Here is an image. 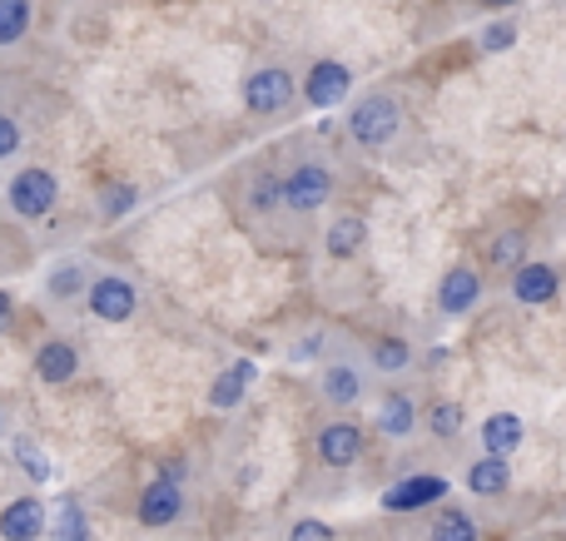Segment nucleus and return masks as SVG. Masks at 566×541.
<instances>
[{"mask_svg": "<svg viewBox=\"0 0 566 541\" xmlns=\"http://www.w3.org/2000/svg\"><path fill=\"white\" fill-rule=\"evenodd\" d=\"M80 373V348L70 343V338H45V343L35 348V378L50 388H65L75 383Z\"/></svg>", "mask_w": 566, "mask_h": 541, "instance_id": "15", "label": "nucleus"}, {"mask_svg": "<svg viewBox=\"0 0 566 541\" xmlns=\"http://www.w3.org/2000/svg\"><path fill=\"white\" fill-rule=\"evenodd\" d=\"M244 204H249V214H259V219H279V214H283V199H279V174H274V169H259V174L249 179V194H244Z\"/></svg>", "mask_w": 566, "mask_h": 541, "instance_id": "24", "label": "nucleus"}, {"mask_svg": "<svg viewBox=\"0 0 566 541\" xmlns=\"http://www.w3.org/2000/svg\"><path fill=\"white\" fill-rule=\"evenodd\" d=\"M363 358H368L373 378H392V383H402V378L418 368V348H412L408 338H398V333L373 338V343L363 348Z\"/></svg>", "mask_w": 566, "mask_h": 541, "instance_id": "14", "label": "nucleus"}, {"mask_svg": "<svg viewBox=\"0 0 566 541\" xmlns=\"http://www.w3.org/2000/svg\"><path fill=\"white\" fill-rule=\"evenodd\" d=\"M522 443H527V423H522L517 413H492L488 423L478 427V447L488 457H512Z\"/></svg>", "mask_w": 566, "mask_h": 541, "instance_id": "19", "label": "nucleus"}, {"mask_svg": "<svg viewBox=\"0 0 566 541\" xmlns=\"http://www.w3.org/2000/svg\"><path fill=\"white\" fill-rule=\"evenodd\" d=\"M313 447H318V463L333 467V473H348V467L363 463V427L353 423V417L333 413L328 423H318V433H313Z\"/></svg>", "mask_w": 566, "mask_h": 541, "instance_id": "6", "label": "nucleus"}, {"mask_svg": "<svg viewBox=\"0 0 566 541\" xmlns=\"http://www.w3.org/2000/svg\"><path fill=\"white\" fill-rule=\"evenodd\" d=\"M55 541H90V522H85V507L75 497L60 502V517H55Z\"/></svg>", "mask_w": 566, "mask_h": 541, "instance_id": "27", "label": "nucleus"}, {"mask_svg": "<svg viewBox=\"0 0 566 541\" xmlns=\"http://www.w3.org/2000/svg\"><path fill=\"white\" fill-rule=\"evenodd\" d=\"M363 248H368V219L353 214V209H338V214L323 224V254H328L333 264H348Z\"/></svg>", "mask_w": 566, "mask_h": 541, "instance_id": "12", "label": "nucleus"}, {"mask_svg": "<svg viewBox=\"0 0 566 541\" xmlns=\"http://www.w3.org/2000/svg\"><path fill=\"white\" fill-rule=\"evenodd\" d=\"M6 204H10V214L15 219H45V214H55V204H60V179H55V169H45V165H25V169H15L10 174V184H6Z\"/></svg>", "mask_w": 566, "mask_h": 541, "instance_id": "4", "label": "nucleus"}, {"mask_svg": "<svg viewBox=\"0 0 566 541\" xmlns=\"http://www.w3.org/2000/svg\"><path fill=\"white\" fill-rule=\"evenodd\" d=\"M353 89V70L343 65V60H318V65H308V75H303V99H308L313 109H338L343 99H348Z\"/></svg>", "mask_w": 566, "mask_h": 541, "instance_id": "10", "label": "nucleus"}, {"mask_svg": "<svg viewBox=\"0 0 566 541\" xmlns=\"http://www.w3.org/2000/svg\"><path fill=\"white\" fill-rule=\"evenodd\" d=\"M422 433L432 437V443H442V447H452L462 433H468V413H462V403L458 397H438V403H428L422 407Z\"/></svg>", "mask_w": 566, "mask_h": 541, "instance_id": "21", "label": "nucleus"}, {"mask_svg": "<svg viewBox=\"0 0 566 541\" xmlns=\"http://www.w3.org/2000/svg\"><path fill=\"white\" fill-rule=\"evenodd\" d=\"M249 383H254V363H234L229 373H219L214 383H209V407H214V413H234L249 397Z\"/></svg>", "mask_w": 566, "mask_h": 541, "instance_id": "22", "label": "nucleus"}, {"mask_svg": "<svg viewBox=\"0 0 566 541\" xmlns=\"http://www.w3.org/2000/svg\"><path fill=\"white\" fill-rule=\"evenodd\" d=\"M512 45H517V25H507V20L482 30V50H512Z\"/></svg>", "mask_w": 566, "mask_h": 541, "instance_id": "32", "label": "nucleus"}, {"mask_svg": "<svg viewBox=\"0 0 566 541\" xmlns=\"http://www.w3.org/2000/svg\"><path fill=\"white\" fill-rule=\"evenodd\" d=\"M129 209H139V189H135V184H109V189H99V219H105V224L125 219Z\"/></svg>", "mask_w": 566, "mask_h": 541, "instance_id": "26", "label": "nucleus"}, {"mask_svg": "<svg viewBox=\"0 0 566 541\" xmlns=\"http://www.w3.org/2000/svg\"><path fill=\"white\" fill-rule=\"evenodd\" d=\"M15 463L25 467L30 482H45V477H50V457L40 453V447L30 443V437H20V443H15Z\"/></svg>", "mask_w": 566, "mask_h": 541, "instance_id": "29", "label": "nucleus"}, {"mask_svg": "<svg viewBox=\"0 0 566 541\" xmlns=\"http://www.w3.org/2000/svg\"><path fill=\"white\" fill-rule=\"evenodd\" d=\"M45 522H50V512L40 497H15V502L0 512V541H40Z\"/></svg>", "mask_w": 566, "mask_h": 541, "instance_id": "18", "label": "nucleus"}, {"mask_svg": "<svg viewBox=\"0 0 566 541\" xmlns=\"http://www.w3.org/2000/svg\"><path fill=\"white\" fill-rule=\"evenodd\" d=\"M85 308L99 323H129L139 314V288L125 274H95L85 288Z\"/></svg>", "mask_w": 566, "mask_h": 541, "instance_id": "5", "label": "nucleus"}, {"mask_svg": "<svg viewBox=\"0 0 566 541\" xmlns=\"http://www.w3.org/2000/svg\"><path fill=\"white\" fill-rule=\"evenodd\" d=\"M10 318H15V298H10L6 288H0V333L10 328Z\"/></svg>", "mask_w": 566, "mask_h": 541, "instance_id": "33", "label": "nucleus"}, {"mask_svg": "<svg viewBox=\"0 0 566 541\" xmlns=\"http://www.w3.org/2000/svg\"><path fill=\"white\" fill-rule=\"evenodd\" d=\"M428 541H482V527H478V517L462 512V507H442L428 522Z\"/></svg>", "mask_w": 566, "mask_h": 541, "instance_id": "23", "label": "nucleus"}, {"mask_svg": "<svg viewBox=\"0 0 566 541\" xmlns=\"http://www.w3.org/2000/svg\"><path fill=\"white\" fill-rule=\"evenodd\" d=\"M0 433H6V407H0Z\"/></svg>", "mask_w": 566, "mask_h": 541, "instance_id": "35", "label": "nucleus"}, {"mask_svg": "<svg viewBox=\"0 0 566 541\" xmlns=\"http://www.w3.org/2000/svg\"><path fill=\"white\" fill-rule=\"evenodd\" d=\"M522 254H527V234L522 229H507L502 238H492V264L497 268H517Z\"/></svg>", "mask_w": 566, "mask_h": 541, "instance_id": "28", "label": "nucleus"}, {"mask_svg": "<svg viewBox=\"0 0 566 541\" xmlns=\"http://www.w3.org/2000/svg\"><path fill=\"white\" fill-rule=\"evenodd\" d=\"M462 482H468L472 497H507L512 492V457H488L482 453L478 463H468Z\"/></svg>", "mask_w": 566, "mask_h": 541, "instance_id": "20", "label": "nucleus"}, {"mask_svg": "<svg viewBox=\"0 0 566 541\" xmlns=\"http://www.w3.org/2000/svg\"><path fill=\"white\" fill-rule=\"evenodd\" d=\"M482 298H488V278H482L472 264H452L438 284V314L442 318H468Z\"/></svg>", "mask_w": 566, "mask_h": 541, "instance_id": "9", "label": "nucleus"}, {"mask_svg": "<svg viewBox=\"0 0 566 541\" xmlns=\"http://www.w3.org/2000/svg\"><path fill=\"white\" fill-rule=\"evenodd\" d=\"M279 199L289 219H318L338 199V174H333L328 159L303 155L279 174Z\"/></svg>", "mask_w": 566, "mask_h": 541, "instance_id": "2", "label": "nucleus"}, {"mask_svg": "<svg viewBox=\"0 0 566 541\" xmlns=\"http://www.w3.org/2000/svg\"><path fill=\"white\" fill-rule=\"evenodd\" d=\"M135 517H139V527H175L179 517H185V487H179V482H165V477H155V482L139 492Z\"/></svg>", "mask_w": 566, "mask_h": 541, "instance_id": "13", "label": "nucleus"}, {"mask_svg": "<svg viewBox=\"0 0 566 541\" xmlns=\"http://www.w3.org/2000/svg\"><path fill=\"white\" fill-rule=\"evenodd\" d=\"M373 393V368L358 348L333 343V353L318 363V397L328 413H353L358 403H368Z\"/></svg>", "mask_w": 566, "mask_h": 541, "instance_id": "3", "label": "nucleus"}, {"mask_svg": "<svg viewBox=\"0 0 566 541\" xmlns=\"http://www.w3.org/2000/svg\"><path fill=\"white\" fill-rule=\"evenodd\" d=\"M90 278H95V268L85 264V258H55V264L45 268V294L55 298V304H80L90 288Z\"/></svg>", "mask_w": 566, "mask_h": 541, "instance_id": "17", "label": "nucleus"}, {"mask_svg": "<svg viewBox=\"0 0 566 541\" xmlns=\"http://www.w3.org/2000/svg\"><path fill=\"white\" fill-rule=\"evenodd\" d=\"M507 294L522 308H547L562 294V268L547 258H522L517 268H507Z\"/></svg>", "mask_w": 566, "mask_h": 541, "instance_id": "7", "label": "nucleus"}, {"mask_svg": "<svg viewBox=\"0 0 566 541\" xmlns=\"http://www.w3.org/2000/svg\"><path fill=\"white\" fill-rule=\"evenodd\" d=\"M289 541H338V537H333V527L318 522V517H298V522L289 527Z\"/></svg>", "mask_w": 566, "mask_h": 541, "instance_id": "30", "label": "nucleus"}, {"mask_svg": "<svg viewBox=\"0 0 566 541\" xmlns=\"http://www.w3.org/2000/svg\"><path fill=\"white\" fill-rule=\"evenodd\" d=\"M20 145H25V135H20V125L10 115H0V159H15Z\"/></svg>", "mask_w": 566, "mask_h": 541, "instance_id": "31", "label": "nucleus"}, {"mask_svg": "<svg viewBox=\"0 0 566 541\" xmlns=\"http://www.w3.org/2000/svg\"><path fill=\"white\" fill-rule=\"evenodd\" d=\"M448 497V477H402L398 487H388L382 492V507L388 512H422V507H432V502H442Z\"/></svg>", "mask_w": 566, "mask_h": 541, "instance_id": "16", "label": "nucleus"}, {"mask_svg": "<svg viewBox=\"0 0 566 541\" xmlns=\"http://www.w3.org/2000/svg\"><path fill=\"white\" fill-rule=\"evenodd\" d=\"M30 30V0H0V50L20 45Z\"/></svg>", "mask_w": 566, "mask_h": 541, "instance_id": "25", "label": "nucleus"}, {"mask_svg": "<svg viewBox=\"0 0 566 541\" xmlns=\"http://www.w3.org/2000/svg\"><path fill=\"white\" fill-rule=\"evenodd\" d=\"M298 95V79L283 65H259L254 75L244 79V109L249 115H283Z\"/></svg>", "mask_w": 566, "mask_h": 541, "instance_id": "8", "label": "nucleus"}, {"mask_svg": "<svg viewBox=\"0 0 566 541\" xmlns=\"http://www.w3.org/2000/svg\"><path fill=\"white\" fill-rule=\"evenodd\" d=\"M402 125H408V115H402V99L392 89H368L348 109V139L363 155H388L398 145Z\"/></svg>", "mask_w": 566, "mask_h": 541, "instance_id": "1", "label": "nucleus"}, {"mask_svg": "<svg viewBox=\"0 0 566 541\" xmlns=\"http://www.w3.org/2000/svg\"><path fill=\"white\" fill-rule=\"evenodd\" d=\"M418 423H422V407L408 388H388V393L378 397V433L388 437V443H408V437H418Z\"/></svg>", "mask_w": 566, "mask_h": 541, "instance_id": "11", "label": "nucleus"}, {"mask_svg": "<svg viewBox=\"0 0 566 541\" xmlns=\"http://www.w3.org/2000/svg\"><path fill=\"white\" fill-rule=\"evenodd\" d=\"M482 6H517V0H482Z\"/></svg>", "mask_w": 566, "mask_h": 541, "instance_id": "34", "label": "nucleus"}]
</instances>
